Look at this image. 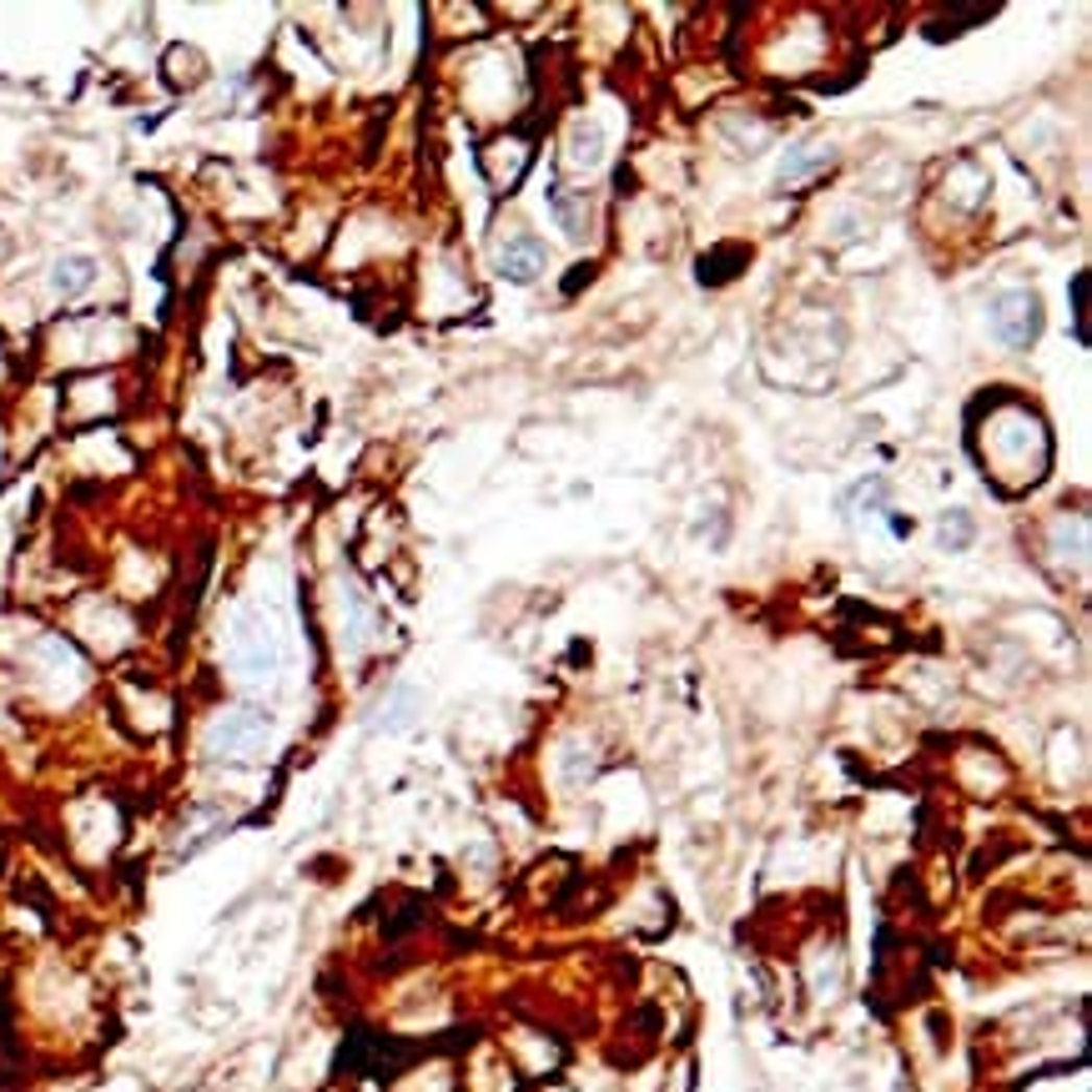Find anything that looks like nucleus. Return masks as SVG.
<instances>
[{"instance_id":"nucleus-2","label":"nucleus","mask_w":1092,"mask_h":1092,"mask_svg":"<svg viewBox=\"0 0 1092 1092\" xmlns=\"http://www.w3.org/2000/svg\"><path fill=\"white\" fill-rule=\"evenodd\" d=\"M267 735H272V720L262 710H252V705H242V710H227L207 730V750L217 760H258L267 750Z\"/></svg>"},{"instance_id":"nucleus-1","label":"nucleus","mask_w":1092,"mask_h":1092,"mask_svg":"<svg viewBox=\"0 0 1092 1092\" xmlns=\"http://www.w3.org/2000/svg\"><path fill=\"white\" fill-rule=\"evenodd\" d=\"M277 660H283V650H277V630L267 625V614L242 609V614L232 620V670H237L242 680L262 685V680L277 675Z\"/></svg>"},{"instance_id":"nucleus-5","label":"nucleus","mask_w":1092,"mask_h":1092,"mask_svg":"<svg viewBox=\"0 0 1092 1092\" xmlns=\"http://www.w3.org/2000/svg\"><path fill=\"white\" fill-rule=\"evenodd\" d=\"M91 283H96V262L81 258V252H71V258H60L51 267V292L56 297H81Z\"/></svg>"},{"instance_id":"nucleus-6","label":"nucleus","mask_w":1092,"mask_h":1092,"mask_svg":"<svg viewBox=\"0 0 1092 1092\" xmlns=\"http://www.w3.org/2000/svg\"><path fill=\"white\" fill-rule=\"evenodd\" d=\"M831 146H796V151H785V162H780V187H791V181H801L805 172H816V167H831Z\"/></svg>"},{"instance_id":"nucleus-9","label":"nucleus","mask_w":1092,"mask_h":1092,"mask_svg":"<svg viewBox=\"0 0 1092 1092\" xmlns=\"http://www.w3.org/2000/svg\"><path fill=\"white\" fill-rule=\"evenodd\" d=\"M972 539V524H967V514H951V529H942V549H962Z\"/></svg>"},{"instance_id":"nucleus-3","label":"nucleus","mask_w":1092,"mask_h":1092,"mask_svg":"<svg viewBox=\"0 0 1092 1092\" xmlns=\"http://www.w3.org/2000/svg\"><path fill=\"white\" fill-rule=\"evenodd\" d=\"M1037 327H1042V308H1037V297L1027 288L1002 292V297L992 302V333H997L1006 347H1027L1037 338Z\"/></svg>"},{"instance_id":"nucleus-4","label":"nucleus","mask_w":1092,"mask_h":1092,"mask_svg":"<svg viewBox=\"0 0 1092 1092\" xmlns=\"http://www.w3.org/2000/svg\"><path fill=\"white\" fill-rule=\"evenodd\" d=\"M544 242L539 237H529V232H518V237H504L499 242V272L509 277V283H534L539 272H544Z\"/></svg>"},{"instance_id":"nucleus-7","label":"nucleus","mask_w":1092,"mask_h":1092,"mask_svg":"<svg viewBox=\"0 0 1092 1092\" xmlns=\"http://www.w3.org/2000/svg\"><path fill=\"white\" fill-rule=\"evenodd\" d=\"M600 156H604L600 126H594V121H589V126H575V131H569V151H564V162L589 172V167H600Z\"/></svg>"},{"instance_id":"nucleus-8","label":"nucleus","mask_w":1092,"mask_h":1092,"mask_svg":"<svg viewBox=\"0 0 1092 1092\" xmlns=\"http://www.w3.org/2000/svg\"><path fill=\"white\" fill-rule=\"evenodd\" d=\"M413 705H418V695H413V690H398V700H393V705H388V710H393V715L383 720V725H388V730H403V725H408V720H413Z\"/></svg>"}]
</instances>
